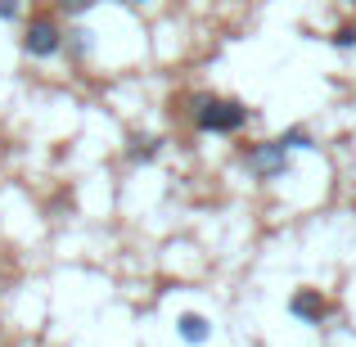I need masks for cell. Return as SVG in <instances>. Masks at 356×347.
Masks as SVG:
<instances>
[{
	"instance_id": "4",
	"label": "cell",
	"mask_w": 356,
	"mask_h": 347,
	"mask_svg": "<svg viewBox=\"0 0 356 347\" xmlns=\"http://www.w3.org/2000/svg\"><path fill=\"white\" fill-rule=\"evenodd\" d=\"M289 316H293L298 325H325L334 316V302L321 293V289L302 284V289H293V298H289Z\"/></svg>"
},
{
	"instance_id": "2",
	"label": "cell",
	"mask_w": 356,
	"mask_h": 347,
	"mask_svg": "<svg viewBox=\"0 0 356 347\" xmlns=\"http://www.w3.org/2000/svg\"><path fill=\"white\" fill-rule=\"evenodd\" d=\"M239 163H243V172H248L257 185H275V181H284V176L293 172V154H289V149L280 145L275 136L248 145V149L239 154Z\"/></svg>"
},
{
	"instance_id": "8",
	"label": "cell",
	"mask_w": 356,
	"mask_h": 347,
	"mask_svg": "<svg viewBox=\"0 0 356 347\" xmlns=\"http://www.w3.org/2000/svg\"><path fill=\"white\" fill-rule=\"evenodd\" d=\"M275 140L289 149V154H307V149H316V136H312L307 127H289V131H280Z\"/></svg>"
},
{
	"instance_id": "1",
	"label": "cell",
	"mask_w": 356,
	"mask_h": 347,
	"mask_svg": "<svg viewBox=\"0 0 356 347\" xmlns=\"http://www.w3.org/2000/svg\"><path fill=\"white\" fill-rule=\"evenodd\" d=\"M190 122H194V131L199 136H239L243 127H248V104L243 99H235V95H194L190 99Z\"/></svg>"
},
{
	"instance_id": "12",
	"label": "cell",
	"mask_w": 356,
	"mask_h": 347,
	"mask_svg": "<svg viewBox=\"0 0 356 347\" xmlns=\"http://www.w3.org/2000/svg\"><path fill=\"white\" fill-rule=\"evenodd\" d=\"M122 5H131V9H145V5H154V0H122Z\"/></svg>"
},
{
	"instance_id": "3",
	"label": "cell",
	"mask_w": 356,
	"mask_h": 347,
	"mask_svg": "<svg viewBox=\"0 0 356 347\" xmlns=\"http://www.w3.org/2000/svg\"><path fill=\"white\" fill-rule=\"evenodd\" d=\"M18 50H23L27 59H36V63L54 59V54L63 50V23H59V14L41 9V14H32V18H27L23 36H18Z\"/></svg>"
},
{
	"instance_id": "7",
	"label": "cell",
	"mask_w": 356,
	"mask_h": 347,
	"mask_svg": "<svg viewBox=\"0 0 356 347\" xmlns=\"http://www.w3.org/2000/svg\"><path fill=\"white\" fill-rule=\"evenodd\" d=\"M59 54H68V63H86L90 54H95V32H90V27H68Z\"/></svg>"
},
{
	"instance_id": "9",
	"label": "cell",
	"mask_w": 356,
	"mask_h": 347,
	"mask_svg": "<svg viewBox=\"0 0 356 347\" xmlns=\"http://www.w3.org/2000/svg\"><path fill=\"white\" fill-rule=\"evenodd\" d=\"M330 45L334 50H356V23H343V27H334V36H330Z\"/></svg>"
},
{
	"instance_id": "5",
	"label": "cell",
	"mask_w": 356,
	"mask_h": 347,
	"mask_svg": "<svg viewBox=\"0 0 356 347\" xmlns=\"http://www.w3.org/2000/svg\"><path fill=\"white\" fill-rule=\"evenodd\" d=\"M176 334H181V343L185 347H203V343H212V321L208 316H199V312H181L176 316Z\"/></svg>"
},
{
	"instance_id": "11",
	"label": "cell",
	"mask_w": 356,
	"mask_h": 347,
	"mask_svg": "<svg viewBox=\"0 0 356 347\" xmlns=\"http://www.w3.org/2000/svg\"><path fill=\"white\" fill-rule=\"evenodd\" d=\"M23 18V0H0V23H18Z\"/></svg>"
},
{
	"instance_id": "10",
	"label": "cell",
	"mask_w": 356,
	"mask_h": 347,
	"mask_svg": "<svg viewBox=\"0 0 356 347\" xmlns=\"http://www.w3.org/2000/svg\"><path fill=\"white\" fill-rule=\"evenodd\" d=\"M95 9V0H54V14H68V18H81Z\"/></svg>"
},
{
	"instance_id": "6",
	"label": "cell",
	"mask_w": 356,
	"mask_h": 347,
	"mask_svg": "<svg viewBox=\"0 0 356 347\" xmlns=\"http://www.w3.org/2000/svg\"><path fill=\"white\" fill-rule=\"evenodd\" d=\"M122 154H127V163L131 167H149L154 163L158 154H163V136H127V149H122Z\"/></svg>"
}]
</instances>
